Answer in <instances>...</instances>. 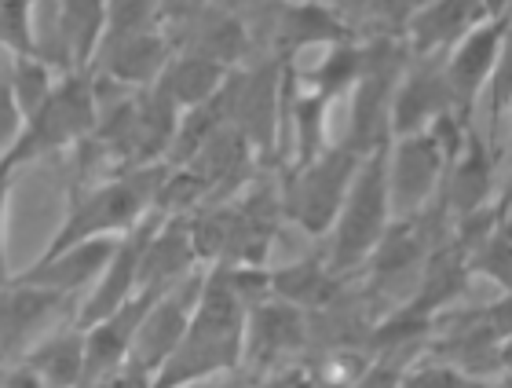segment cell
I'll list each match as a JSON object with an SVG mask.
<instances>
[{"instance_id": "cell-12", "label": "cell", "mask_w": 512, "mask_h": 388, "mask_svg": "<svg viewBox=\"0 0 512 388\" xmlns=\"http://www.w3.org/2000/svg\"><path fill=\"white\" fill-rule=\"evenodd\" d=\"M494 165H498V151L487 136L469 129L461 151L447 162L443 173V187H439V209L447 213V220H461V216L476 213L487 202H494Z\"/></svg>"}, {"instance_id": "cell-24", "label": "cell", "mask_w": 512, "mask_h": 388, "mask_svg": "<svg viewBox=\"0 0 512 388\" xmlns=\"http://www.w3.org/2000/svg\"><path fill=\"white\" fill-rule=\"evenodd\" d=\"M509 260H512V253H509V224H505V220H498V224L465 253L469 275H483L487 282H494L502 297H509Z\"/></svg>"}, {"instance_id": "cell-5", "label": "cell", "mask_w": 512, "mask_h": 388, "mask_svg": "<svg viewBox=\"0 0 512 388\" xmlns=\"http://www.w3.org/2000/svg\"><path fill=\"white\" fill-rule=\"evenodd\" d=\"M359 162H363V154H355L352 147L341 143V147H326L311 162L293 165V173L286 176V184L278 191L282 220L297 224L311 238L330 235Z\"/></svg>"}, {"instance_id": "cell-7", "label": "cell", "mask_w": 512, "mask_h": 388, "mask_svg": "<svg viewBox=\"0 0 512 388\" xmlns=\"http://www.w3.org/2000/svg\"><path fill=\"white\" fill-rule=\"evenodd\" d=\"M447 173V154L428 129L384 143V184L392 220H410L432 209Z\"/></svg>"}, {"instance_id": "cell-20", "label": "cell", "mask_w": 512, "mask_h": 388, "mask_svg": "<svg viewBox=\"0 0 512 388\" xmlns=\"http://www.w3.org/2000/svg\"><path fill=\"white\" fill-rule=\"evenodd\" d=\"M63 301L70 297L8 279V286L0 290V352H15L22 341L41 334V326L52 319V312Z\"/></svg>"}, {"instance_id": "cell-25", "label": "cell", "mask_w": 512, "mask_h": 388, "mask_svg": "<svg viewBox=\"0 0 512 388\" xmlns=\"http://www.w3.org/2000/svg\"><path fill=\"white\" fill-rule=\"evenodd\" d=\"M37 0H0V52L15 55H44L37 41Z\"/></svg>"}, {"instance_id": "cell-39", "label": "cell", "mask_w": 512, "mask_h": 388, "mask_svg": "<svg viewBox=\"0 0 512 388\" xmlns=\"http://www.w3.org/2000/svg\"><path fill=\"white\" fill-rule=\"evenodd\" d=\"M498 388H505V385H498Z\"/></svg>"}, {"instance_id": "cell-18", "label": "cell", "mask_w": 512, "mask_h": 388, "mask_svg": "<svg viewBox=\"0 0 512 388\" xmlns=\"http://www.w3.org/2000/svg\"><path fill=\"white\" fill-rule=\"evenodd\" d=\"M267 279H271V297L293 304L308 315H319L330 304L341 301V275L326 264V257L282 264V268L267 271Z\"/></svg>"}, {"instance_id": "cell-13", "label": "cell", "mask_w": 512, "mask_h": 388, "mask_svg": "<svg viewBox=\"0 0 512 388\" xmlns=\"http://www.w3.org/2000/svg\"><path fill=\"white\" fill-rule=\"evenodd\" d=\"M447 110H454V103H450L443 63L439 59H417V66L403 70L395 81L392 107H388V140L428 129Z\"/></svg>"}, {"instance_id": "cell-10", "label": "cell", "mask_w": 512, "mask_h": 388, "mask_svg": "<svg viewBox=\"0 0 512 388\" xmlns=\"http://www.w3.org/2000/svg\"><path fill=\"white\" fill-rule=\"evenodd\" d=\"M205 268H194L191 275H183L180 282H172L169 290H161L154 301L147 304V312L139 319L136 337H132V352L128 359L143 370H154L172 356V348L180 345L183 330L191 323V312L202 293Z\"/></svg>"}, {"instance_id": "cell-4", "label": "cell", "mask_w": 512, "mask_h": 388, "mask_svg": "<svg viewBox=\"0 0 512 388\" xmlns=\"http://www.w3.org/2000/svg\"><path fill=\"white\" fill-rule=\"evenodd\" d=\"M392 224L388 209V184H384V143L363 154L355 169L352 187L344 194L337 220L330 227V246H326V264L337 275H352L370 260L374 246Z\"/></svg>"}, {"instance_id": "cell-21", "label": "cell", "mask_w": 512, "mask_h": 388, "mask_svg": "<svg viewBox=\"0 0 512 388\" xmlns=\"http://www.w3.org/2000/svg\"><path fill=\"white\" fill-rule=\"evenodd\" d=\"M227 74H231V70L213 63V59H202V55H191V52H172L165 70H161L158 81L150 88H158L161 96L183 114V110L209 103V99L224 88Z\"/></svg>"}, {"instance_id": "cell-22", "label": "cell", "mask_w": 512, "mask_h": 388, "mask_svg": "<svg viewBox=\"0 0 512 388\" xmlns=\"http://www.w3.org/2000/svg\"><path fill=\"white\" fill-rule=\"evenodd\" d=\"M26 367L41 378L44 388H81L85 385V337L81 330H63V334L37 341L26 352Z\"/></svg>"}, {"instance_id": "cell-36", "label": "cell", "mask_w": 512, "mask_h": 388, "mask_svg": "<svg viewBox=\"0 0 512 388\" xmlns=\"http://www.w3.org/2000/svg\"><path fill=\"white\" fill-rule=\"evenodd\" d=\"M253 0H213L209 8H216V11H227V15H238L242 8H249Z\"/></svg>"}, {"instance_id": "cell-26", "label": "cell", "mask_w": 512, "mask_h": 388, "mask_svg": "<svg viewBox=\"0 0 512 388\" xmlns=\"http://www.w3.org/2000/svg\"><path fill=\"white\" fill-rule=\"evenodd\" d=\"M370 370V356L352 345H337L330 352H322L311 367H304L311 388H355Z\"/></svg>"}, {"instance_id": "cell-38", "label": "cell", "mask_w": 512, "mask_h": 388, "mask_svg": "<svg viewBox=\"0 0 512 388\" xmlns=\"http://www.w3.org/2000/svg\"><path fill=\"white\" fill-rule=\"evenodd\" d=\"M85 388H103V385H85Z\"/></svg>"}, {"instance_id": "cell-3", "label": "cell", "mask_w": 512, "mask_h": 388, "mask_svg": "<svg viewBox=\"0 0 512 388\" xmlns=\"http://www.w3.org/2000/svg\"><path fill=\"white\" fill-rule=\"evenodd\" d=\"M96 121H99V103H96V88H92V74L88 70H66L59 77V85L52 88V96L22 121L15 143L0 158V169L15 173V169L37 162V158L70 151L85 136H92Z\"/></svg>"}, {"instance_id": "cell-11", "label": "cell", "mask_w": 512, "mask_h": 388, "mask_svg": "<svg viewBox=\"0 0 512 388\" xmlns=\"http://www.w3.org/2000/svg\"><path fill=\"white\" fill-rule=\"evenodd\" d=\"M169 55H172L169 33L161 30V26H147V30L121 33V37L103 41L88 70L114 81L125 92H139V88H150L158 81V74L169 63Z\"/></svg>"}, {"instance_id": "cell-8", "label": "cell", "mask_w": 512, "mask_h": 388, "mask_svg": "<svg viewBox=\"0 0 512 388\" xmlns=\"http://www.w3.org/2000/svg\"><path fill=\"white\" fill-rule=\"evenodd\" d=\"M311 341V315L293 304L267 297L246 312V337H242V378L264 381L267 374L286 370V363L297 352H304Z\"/></svg>"}, {"instance_id": "cell-32", "label": "cell", "mask_w": 512, "mask_h": 388, "mask_svg": "<svg viewBox=\"0 0 512 388\" xmlns=\"http://www.w3.org/2000/svg\"><path fill=\"white\" fill-rule=\"evenodd\" d=\"M8 187L11 173L0 169V279L8 275V242H4V235H8Z\"/></svg>"}, {"instance_id": "cell-29", "label": "cell", "mask_w": 512, "mask_h": 388, "mask_svg": "<svg viewBox=\"0 0 512 388\" xmlns=\"http://www.w3.org/2000/svg\"><path fill=\"white\" fill-rule=\"evenodd\" d=\"M22 129V114L15 107V96H11V85H8V63H0V158L8 151L15 136Z\"/></svg>"}, {"instance_id": "cell-6", "label": "cell", "mask_w": 512, "mask_h": 388, "mask_svg": "<svg viewBox=\"0 0 512 388\" xmlns=\"http://www.w3.org/2000/svg\"><path fill=\"white\" fill-rule=\"evenodd\" d=\"M282 74H286V63L267 59L249 70L242 66L231 70L220 88L227 125L249 143L256 158L275 151L278 132H282V88H286Z\"/></svg>"}, {"instance_id": "cell-16", "label": "cell", "mask_w": 512, "mask_h": 388, "mask_svg": "<svg viewBox=\"0 0 512 388\" xmlns=\"http://www.w3.org/2000/svg\"><path fill=\"white\" fill-rule=\"evenodd\" d=\"M483 19V0H425L406 19V44L417 59H439Z\"/></svg>"}, {"instance_id": "cell-33", "label": "cell", "mask_w": 512, "mask_h": 388, "mask_svg": "<svg viewBox=\"0 0 512 388\" xmlns=\"http://www.w3.org/2000/svg\"><path fill=\"white\" fill-rule=\"evenodd\" d=\"M260 388H311L308 374H304V367H286L278 370V374H267L264 381H260Z\"/></svg>"}, {"instance_id": "cell-14", "label": "cell", "mask_w": 512, "mask_h": 388, "mask_svg": "<svg viewBox=\"0 0 512 388\" xmlns=\"http://www.w3.org/2000/svg\"><path fill=\"white\" fill-rule=\"evenodd\" d=\"M114 246H118V238H88V242L66 246V249H59V253L37 257L30 268L19 271L11 282H22V286H41V290L74 297L77 290H92V282L99 279V271L107 268Z\"/></svg>"}, {"instance_id": "cell-37", "label": "cell", "mask_w": 512, "mask_h": 388, "mask_svg": "<svg viewBox=\"0 0 512 388\" xmlns=\"http://www.w3.org/2000/svg\"><path fill=\"white\" fill-rule=\"evenodd\" d=\"M494 15H509V0H483V19H494Z\"/></svg>"}, {"instance_id": "cell-27", "label": "cell", "mask_w": 512, "mask_h": 388, "mask_svg": "<svg viewBox=\"0 0 512 388\" xmlns=\"http://www.w3.org/2000/svg\"><path fill=\"white\" fill-rule=\"evenodd\" d=\"M395 388H498V385L472 378V374L458 370L447 359H428V363H417L414 370L399 374Z\"/></svg>"}, {"instance_id": "cell-35", "label": "cell", "mask_w": 512, "mask_h": 388, "mask_svg": "<svg viewBox=\"0 0 512 388\" xmlns=\"http://www.w3.org/2000/svg\"><path fill=\"white\" fill-rule=\"evenodd\" d=\"M8 388H44V385H41V378H37V374H33V370L26 367V363H22L19 374H11Z\"/></svg>"}, {"instance_id": "cell-30", "label": "cell", "mask_w": 512, "mask_h": 388, "mask_svg": "<svg viewBox=\"0 0 512 388\" xmlns=\"http://www.w3.org/2000/svg\"><path fill=\"white\" fill-rule=\"evenodd\" d=\"M213 0H161L158 4V26L161 30H172V26H180V22L194 19V15H202Z\"/></svg>"}, {"instance_id": "cell-1", "label": "cell", "mask_w": 512, "mask_h": 388, "mask_svg": "<svg viewBox=\"0 0 512 388\" xmlns=\"http://www.w3.org/2000/svg\"><path fill=\"white\" fill-rule=\"evenodd\" d=\"M246 304L231 290L224 268H205L202 293L183 330L180 345L154 370V388H183L194 381L238 374L242 367V337H246Z\"/></svg>"}, {"instance_id": "cell-17", "label": "cell", "mask_w": 512, "mask_h": 388, "mask_svg": "<svg viewBox=\"0 0 512 388\" xmlns=\"http://www.w3.org/2000/svg\"><path fill=\"white\" fill-rule=\"evenodd\" d=\"M352 30L319 0H297L282 4L275 19V48L282 52L278 63H286L300 52H326L333 44H348Z\"/></svg>"}, {"instance_id": "cell-34", "label": "cell", "mask_w": 512, "mask_h": 388, "mask_svg": "<svg viewBox=\"0 0 512 388\" xmlns=\"http://www.w3.org/2000/svg\"><path fill=\"white\" fill-rule=\"evenodd\" d=\"M183 388H249L242 374H224V378H209V381H194V385Z\"/></svg>"}, {"instance_id": "cell-15", "label": "cell", "mask_w": 512, "mask_h": 388, "mask_svg": "<svg viewBox=\"0 0 512 388\" xmlns=\"http://www.w3.org/2000/svg\"><path fill=\"white\" fill-rule=\"evenodd\" d=\"M194 268H202V264L194 253L187 216H165V220L158 216V224H154L147 246H143V257H139V293L169 290L172 282H180Z\"/></svg>"}, {"instance_id": "cell-19", "label": "cell", "mask_w": 512, "mask_h": 388, "mask_svg": "<svg viewBox=\"0 0 512 388\" xmlns=\"http://www.w3.org/2000/svg\"><path fill=\"white\" fill-rule=\"evenodd\" d=\"M55 30L63 70H88L107 30V0H55Z\"/></svg>"}, {"instance_id": "cell-28", "label": "cell", "mask_w": 512, "mask_h": 388, "mask_svg": "<svg viewBox=\"0 0 512 388\" xmlns=\"http://www.w3.org/2000/svg\"><path fill=\"white\" fill-rule=\"evenodd\" d=\"M158 4L161 0H107V30H103V41L121 37V33L158 26Z\"/></svg>"}, {"instance_id": "cell-2", "label": "cell", "mask_w": 512, "mask_h": 388, "mask_svg": "<svg viewBox=\"0 0 512 388\" xmlns=\"http://www.w3.org/2000/svg\"><path fill=\"white\" fill-rule=\"evenodd\" d=\"M169 165H143V169H128V173L107 176L99 184H85L70 191V205L55 238L44 246L41 257L59 253L66 246L88 242V238H121L147 216H154V202L165 184Z\"/></svg>"}, {"instance_id": "cell-31", "label": "cell", "mask_w": 512, "mask_h": 388, "mask_svg": "<svg viewBox=\"0 0 512 388\" xmlns=\"http://www.w3.org/2000/svg\"><path fill=\"white\" fill-rule=\"evenodd\" d=\"M150 381H154V374H150V370L136 367L132 359H125V363H121V367L114 370L107 381H103V388H154Z\"/></svg>"}, {"instance_id": "cell-9", "label": "cell", "mask_w": 512, "mask_h": 388, "mask_svg": "<svg viewBox=\"0 0 512 388\" xmlns=\"http://www.w3.org/2000/svg\"><path fill=\"white\" fill-rule=\"evenodd\" d=\"M505 33H509V15L480 19L443 59L450 103L461 118H472V110L480 107L483 92L491 85L494 70L505 59Z\"/></svg>"}, {"instance_id": "cell-23", "label": "cell", "mask_w": 512, "mask_h": 388, "mask_svg": "<svg viewBox=\"0 0 512 388\" xmlns=\"http://www.w3.org/2000/svg\"><path fill=\"white\" fill-rule=\"evenodd\" d=\"M63 74H59V66H55L48 55H15V59H8V85H11V96H15V107H19L22 121L30 118L33 110L52 96V88L59 85Z\"/></svg>"}]
</instances>
